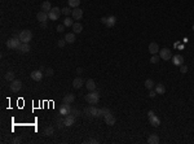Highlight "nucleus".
Wrapping results in <instances>:
<instances>
[{
	"mask_svg": "<svg viewBox=\"0 0 194 144\" xmlns=\"http://www.w3.org/2000/svg\"><path fill=\"white\" fill-rule=\"evenodd\" d=\"M85 101L88 103V104H97V103L100 101V92L99 91H89V93H87L85 95Z\"/></svg>",
	"mask_w": 194,
	"mask_h": 144,
	"instance_id": "obj_1",
	"label": "nucleus"
},
{
	"mask_svg": "<svg viewBox=\"0 0 194 144\" xmlns=\"http://www.w3.org/2000/svg\"><path fill=\"white\" fill-rule=\"evenodd\" d=\"M21 40H20V38H16V37H12V38H9L8 40H7V47L9 48V49H18V47L21 45Z\"/></svg>",
	"mask_w": 194,
	"mask_h": 144,
	"instance_id": "obj_2",
	"label": "nucleus"
},
{
	"mask_svg": "<svg viewBox=\"0 0 194 144\" xmlns=\"http://www.w3.org/2000/svg\"><path fill=\"white\" fill-rule=\"evenodd\" d=\"M18 38H20V40L22 43H28L32 39V33H31L30 30H22L20 34H18Z\"/></svg>",
	"mask_w": 194,
	"mask_h": 144,
	"instance_id": "obj_3",
	"label": "nucleus"
},
{
	"mask_svg": "<svg viewBox=\"0 0 194 144\" xmlns=\"http://www.w3.org/2000/svg\"><path fill=\"white\" fill-rule=\"evenodd\" d=\"M21 88H22V82L20 79H14L13 82L9 83V90L13 93H17L18 91H21Z\"/></svg>",
	"mask_w": 194,
	"mask_h": 144,
	"instance_id": "obj_4",
	"label": "nucleus"
},
{
	"mask_svg": "<svg viewBox=\"0 0 194 144\" xmlns=\"http://www.w3.org/2000/svg\"><path fill=\"white\" fill-rule=\"evenodd\" d=\"M62 13V9L57 8V7H53V8L51 9V12L48 13V16H49V20L52 21H57L60 18V16H61Z\"/></svg>",
	"mask_w": 194,
	"mask_h": 144,
	"instance_id": "obj_5",
	"label": "nucleus"
},
{
	"mask_svg": "<svg viewBox=\"0 0 194 144\" xmlns=\"http://www.w3.org/2000/svg\"><path fill=\"white\" fill-rule=\"evenodd\" d=\"M159 57L164 61H168L172 59V52L170 48H163V49H159Z\"/></svg>",
	"mask_w": 194,
	"mask_h": 144,
	"instance_id": "obj_6",
	"label": "nucleus"
},
{
	"mask_svg": "<svg viewBox=\"0 0 194 144\" xmlns=\"http://www.w3.org/2000/svg\"><path fill=\"white\" fill-rule=\"evenodd\" d=\"M84 113H87V114H89V116L97 118V117H100V109H97L95 105H92V107H89V108H85Z\"/></svg>",
	"mask_w": 194,
	"mask_h": 144,
	"instance_id": "obj_7",
	"label": "nucleus"
},
{
	"mask_svg": "<svg viewBox=\"0 0 194 144\" xmlns=\"http://www.w3.org/2000/svg\"><path fill=\"white\" fill-rule=\"evenodd\" d=\"M43 77H44V74H43V71L40 70H34L30 73V78L32 79V81H35V82H40L43 79Z\"/></svg>",
	"mask_w": 194,
	"mask_h": 144,
	"instance_id": "obj_8",
	"label": "nucleus"
},
{
	"mask_svg": "<svg viewBox=\"0 0 194 144\" xmlns=\"http://www.w3.org/2000/svg\"><path fill=\"white\" fill-rule=\"evenodd\" d=\"M104 121H105V123L109 125V126H114L115 122H117V118H115V116L110 112V113H107L106 116H104Z\"/></svg>",
	"mask_w": 194,
	"mask_h": 144,
	"instance_id": "obj_9",
	"label": "nucleus"
},
{
	"mask_svg": "<svg viewBox=\"0 0 194 144\" xmlns=\"http://www.w3.org/2000/svg\"><path fill=\"white\" fill-rule=\"evenodd\" d=\"M75 119H76V117L74 116V114H68V116H65L64 117V123H65V126H73L74 123H75Z\"/></svg>",
	"mask_w": 194,
	"mask_h": 144,
	"instance_id": "obj_10",
	"label": "nucleus"
},
{
	"mask_svg": "<svg viewBox=\"0 0 194 144\" xmlns=\"http://www.w3.org/2000/svg\"><path fill=\"white\" fill-rule=\"evenodd\" d=\"M70 110H71V107L70 104H64L62 103V105L60 107V116H68V114H70Z\"/></svg>",
	"mask_w": 194,
	"mask_h": 144,
	"instance_id": "obj_11",
	"label": "nucleus"
},
{
	"mask_svg": "<svg viewBox=\"0 0 194 144\" xmlns=\"http://www.w3.org/2000/svg\"><path fill=\"white\" fill-rule=\"evenodd\" d=\"M71 17L74 18V20L79 21V20H82L83 17V11L80 8H74L73 12H71Z\"/></svg>",
	"mask_w": 194,
	"mask_h": 144,
	"instance_id": "obj_12",
	"label": "nucleus"
},
{
	"mask_svg": "<svg viewBox=\"0 0 194 144\" xmlns=\"http://www.w3.org/2000/svg\"><path fill=\"white\" fill-rule=\"evenodd\" d=\"M171 60H172V62H173V65H176V66H181L184 64V57L181 56V55H173Z\"/></svg>",
	"mask_w": 194,
	"mask_h": 144,
	"instance_id": "obj_13",
	"label": "nucleus"
},
{
	"mask_svg": "<svg viewBox=\"0 0 194 144\" xmlns=\"http://www.w3.org/2000/svg\"><path fill=\"white\" fill-rule=\"evenodd\" d=\"M48 18H49V16H48V13L44 11H40L39 13L36 14V20L39 21V22H47Z\"/></svg>",
	"mask_w": 194,
	"mask_h": 144,
	"instance_id": "obj_14",
	"label": "nucleus"
},
{
	"mask_svg": "<svg viewBox=\"0 0 194 144\" xmlns=\"http://www.w3.org/2000/svg\"><path fill=\"white\" fill-rule=\"evenodd\" d=\"M74 101H75V95H74V93H68V95L62 99L64 104H73Z\"/></svg>",
	"mask_w": 194,
	"mask_h": 144,
	"instance_id": "obj_15",
	"label": "nucleus"
},
{
	"mask_svg": "<svg viewBox=\"0 0 194 144\" xmlns=\"http://www.w3.org/2000/svg\"><path fill=\"white\" fill-rule=\"evenodd\" d=\"M149 52H150L152 55L159 53V45H158L155 42H152V43L149 44Z\"/></svg>",
	"mask_w": 194,
	"mask_h": 144,
	"instance_id": "obj_16",
	"label": "nucleus"
},
{
	"mask_svg": "<svg viewBox=\"0 0 194 144\" xmlns=\"http://www.w3.org/2000/svg\"><path fill=\"white\" fill-rule=\"evenodd\" d=\"M83 83H84V81H83L80 77H76V78L73 81V87L76 88V90H78V88H82Z\"/></svg>",
	"mask_w": 194,
	"mask_h": 144,
	"instance_id": "obj_17",
	"label": "nucleus"
},
{
	"mask_svg": "<svg viewBox=\"0 0 194 144\" xmlns=\"http://www.w3.org/2000/svg\"><path fill=\"white\" fill-rule=\"evenodd\" d=\"M149 122H150V125H153L154 127H158L160 125V118L157 117L155 114H153L152 117H149Z\"/></svg>",
	"mask_w": 194,
	"mask_h": 144,
	"instance_id": "obj_18",
	"label": "nucleus"
},
{
	"mask_svg": "<svg viewBox=\"0 0 194 144\" xmlns=\"http://www.w3.org/2000/svg\"><path fill=\"white\" fill-rule=\"evenodd\" d=\"M17 51H20L21 53H27V52H30V44L28 43H21Z\"/></svg>",
	"mask_w": 194,
	"mask_h": 144,
	"instance_id": "obj_19",
	"label": "nucleus"
},
{
	"mask_svg": "<svg viewBox=\"0 0 194 144\" xmlns=\"http://www.w3.org/2000/svg\"><path fill=\"white\" fill-rule=\"evenodd\" d=\"M71 27H73V31L75 34H80L83 31V25L80 22H74V25L71 26Z\"/></svg>",
	"mask_w": 194,
	"mask_h": 144,
	"instance_id": "obj_20",
	"label": "nucleus"
},
{
	"mask_svg": "<svg viewBox=\"0 0 194 144\" xmlns=\"http://www.w3.org/2000/svg\"><path fill=\"white\" fill-rule=\"evenodd\" d=\"M115 23H117L115 16H109V17H107V20H106V23H105V26H106V27H113V26L115 25Z\"/></svg>",
	"mask_w": 194,
	"mask_h": 144,
	"instance_id": "obj_21",
	"label": "nucleus"
},
{
	"mask_svg": "<svg viewBox=\"0 0 194 144\" xmlns=\"http://www.w3.org/2000/svg\"><path fill=\"white\" fill-rule=\"evenodd\" d=\"M65 40H66V43H74L76 40V37H75V33H68V34L65 35Z\"/></svg>",
	"mask_w": 194,
	"mask_h": 144,
	"instance_id": "obj_22",
	"label": "nucleus"
},
{
	"mask_svg": "<svg viewBox=\"0 0 194 144\" xmlns=\"http://www.w3.org/2000/svg\"><path fill=\"white\" fill-rule=\"evenodd\" d=\"M40 8H42V11H44V12H47V13H49V12H51V9H52V5H51V3H49L48 0H45V1H43V3H42Z\"/></svg>",
	"mask_w": 194,
	"mask_h": 144,
	"instance_id": "obj_23",
	"label": "nucleus"
},
{
	"mask_svg": "<svg viewBox=\"0 0 194 144\" xmlns=\"http://www.w3.org/2000/svg\"><path fill=\"white\" fill-rule=\"evenodd\" d=\"M85 87H87L88 91H95L96 90V82L93 79H88L87 82H85Z\"/></svg>",
	"mask_w": 194,
	"mask_h": 144,
	"instance_id": "obj_24",
	"label": "nucleus"
},
{
	"mask_svg": "<svg viewBox=\"0 0 194 144\" xmlns=\"http://www.w3.org/2000/svg\"><path fill=\"white\" fill-rule=\"evenodd\" d=\"M4 78H5V81H8V82H13L14 79H16V74H14V71L9 70V71H7L5 73Z\"/></svg>",
	"mask_w": 194,
	"mask_h": 144,
	"instance_id": "obj_25",
	"label": "nucleus"
},
{
	"mask_svg": "<svg viewBox=\"0 0 194 144\" xmlns=\"http://www.w3.org/2000/svg\"><path fill=\"white\" fill-rule=\"evenodd\" d=\"M155 92L159 93V95H163V93L166 92V87H164L163 83H158V85H155Z\"/></svg>",
	"mask_w": 194,
	"mask_h": 144,
	"instance_id": "obj_26",
	"label": "nucleus"
},
{
	"mask_svg": "<svg viewBox=\"0 0 194 144\" xmlns=\"http://www.w3.org/2000/svg\"><path fill=\"white\" fill-rule=\"evenodd\" d=\"M148 143L149 144H158L159 143V136H158L157 134H152V135L149 136V139H148Z\"/></svg>",
	"mask_w": 194,
	"mask_h": 144,
	"instance_id": "obj_27",
	"label": "nucleus"
},
{
	"mask_svg": "<svg viewBox=\"0 0 194 144\" xmlns=\"http://www.w3.org/2000/svg\"><path fill=\"white\" fill-rule=\"evenodd\" d=\"M53 133H54L53 126H47L44 130H43V134H44L45 136H52L53 135Z\"/></svg>",
	"mask_w": 194,
	"mask_h": 144,
	"instance_id": "obj_28",
	"label": "nucleus"
},
{
	"mask_svg": "<svg viewBox=\"0 0 194 144\" xmlns=\"http://www.w3.org/2000/svg\"><path fill=\"white\" fill-rule=\"evenodd\" d=\"M64 25L66 26V27H70V26H73V25H74V18H70V17L68 16V17L64 20Z\"/></svg>",
	"mask_w": 194,
	"mask_h": 144,
	"instance_id": "obj_29",
	"label": "nucleus"
},
{
	"mask_svg": "<svg viewBox=\"0 0 194 144\" xmlns=\"http://www.w3.org/2000/svg\"><path fill=\"white\" fill-rule=\"evenodd\" d=\"M80 5V0H69V7L70 8H78Z\"/></svg>",
	"mask_w": 194,
	"mask_h": 144,
	"instance_id": "obj_30",
	"label": "nucleus"
},
{
	"mask_svg": "<svg viewBox=\"0 0 194 144\" xmlns=\"http://www.w3.org/2000/svg\"><path fill=\"white\" fill-rule=\"evenodd\" d=\"M154 82H153V79H146L145 81V87L148 88V90H153V87H154Z\"/></svg>",
	"mask_w": 194,
	"mask_h": 144,
	"instance_id": "obj_31",
	"label": "nucleus"
},
{
	"mask_svg": "<svg viewBox=\"0 0 194 144\" xmlns=\"http://www.w3.org/2000/svg\"><path fill=\"white\" fill-rule=\"evenodd\" d=\"M160 60V57L158 56V55H152V59H150V62L152 64H158Z\"/></svg>",
	"mask_w": 194,
	"mask_h": 144,
	"instance_id": "obj_32",
	"label": "nucleus"
},
{
	"mask_svg": "<svg viewBox=\"0 0 194 144\" xmlns=\"http://www.w3.org/2000/svg\"><path fill=\"white\" fill-rule=\"evenodd\" d=\"M107 113H110L109 108H101V109H100V117H101V116H106Z\"/></svg>",
	"mask_w": 194,
	"mask_h": 144,
	"instance_id": "obj_33",
	"label": "nucleus"
},
{
	"mask_svg": "<svg viewBox=\"0 0 194 144\" xmlns=\"http://www.w3.org/2000/svg\"><path fill=\"white\" fill-rule=\"evenodd\" d=\"M71 12L73 11H70V7H65V8H62V13H64L65 16H70Z\"/></svg>",
	"mask_w": 194,
	"mask_h": 144,
	"instance_id": "obj_34",
	"label": "nucleus"
},
{
	"mask_svg": "<svg viewBox=\"0 0 194 144\" xmlns=\"http://www.w3.org/2000/svg\"><path fill=\"white\" fill-rule=\"evenodd\" d=\"M45 74H47L48 77H52L54 74V71H53V69L52 68H48V69H45Z\"/></svg>",
	"mask_w": 194,
	"mask_h": 144,
	"instance_id": "obj_35",
	"label": "nucleus"
},
{
	"mask_svg": "<svg viewBox=\"0 0 194 144\" xmlns=\"http://www.w3.org/2000/svg\"><path fill=\"white\" fill-rule=\"evenodd\" d=\"M65 44H66V40H65V39H60L58 42H57V45H58L60 48L65 47Z\"/></svg>",
	"mask_w": 194,
	"mask_h": 144,
	"instance_id": "obj_36",
	"label": "nucleus"
},
{
	"mask_svg": "<svg viewBox=\"0 0 194 144\" xmlns=\"http://www.w3.org/2000/svg\"><path fill=\"white\" fill-rule=\"evenodd\" d=\"M84 143H91V144H99V140H97V139H93V138H91V139H88V140H85Z\"/></svg>",
	"mask_w": 194,
	"mask_h": 144,
	"instance_id": "obj_37",
	"label": "nucleus"
},
{
	"mask_svg": "<svg viewBox=\"0 0 194 144\" xmlns=\"http://www.w3.org/2000/svg\"><path fill=\"white\" fill-rule=\"evenodd\" d=\"M186 71H188V66H186V65H181L180 66V73L181 74H185Z\"/></svg>",
	"mask_w": 194,
	"mask_h": 144,
	"instance_id": "obj_38",
	"label": "nucleus"
},
{
	"mask_svg": "<svg viewBox=\"0 0 194 144\" xmlns=\"http://www.w3.org/2000/svg\"><path fill=\"white\" fill-rule=\"evenodd\" d=\"M70 114H74V116H79V114H80V113H79V110L78 109H74V108H71V110H70Z\"/></svg>",
	"mask_w": 194,
	"mask_h": 144,
	"instance_id": "obj_39",
	"label": "nucleus"
},
{
	"mask_svg": "<svg viewBox=\"0 0 194 144\" xmlns=\"http://www.w3.org/2000/svg\"><path fill=\"white\" fill-rule=\"evenodd\" d=\"M65 27H66V26H65L64 23H62V25H58L57 26V31H58V33H62V31L65 30Z\"/></svg>",
	"mask_w": 194,
	"mask_h": 144,
	"instance_id": "obj_40",
	"label": "nucleus"
},
{
	"mask_svg": "<svg viewBox=\"0 0 194 144\" xmlns=\"http://www.w3.org/2000/svg\"><path fill=\"white\" fill-rule=\"evenodd\" d=\"M12 143H13V144H17V143H21V138H20V136H17V138H14V139H12Z\"/></svg>",
	"mask_w": 194,
	"mask_h": 144,
	"instance_id": "obj_41",
	"label": "nucleus"
},
{
	"mask_svg": "<svg viewBox=\"0 0 194 144\" xmlns=\"http://www.w3.org/2000/svg\"><path fill=\"white\" fill-rule=\"evenodd\" d=\"M155 95H158V93L155 92V90H154V91L150 90V92H149V97H155Z\"/></svg>",
	"mask_w": 194,
	"mask_h": 144,
	"instance_id": "obj_42",
	"label": "nucleus"
},
{
	"mask_svg": "<svg viewBox=\"0 0 194 144\" xmlns=\"http://www.w3.org/2000/svg\"><path fill=\"white\" fill-rule=\"evenodd\" d=\"M106 20H107V17H102L101 18V23H104L105 25V23H106Z\"/></svg>",
	"mask_w": 194,
	"mask_h": 144,
	"instance_id": "obj_43",
	"label": "nucleus"
},
{
	"mask_svg": "<svg viewBox=\"0 0 194 144\" xmlns=\"http://www.w3.org/2000/svg\"><path fill=\"white\" fill-rule=\"evenodd\" d=\"M153 114H154V112H153V110H149V112H148V117H152Z\"/></svg>",
	"mask_w": 194,
	"mask_h": 144,
	"instance_id": "obj_44",
	"label": "nucleus"
},
{
	"mask_svg": "<svg viewBox=\"0 0 194 144\" xmlns=\"http://www.w3.org/2000/svg\"><path fill=\"white\" fill-rule=\"evenodd\" d=\"M82 71H83V69H82V68H78V69H76V73H78V74H80Z\"/></svg>",
	"mask_w": 194,
	"mask_h": 144,
	"instance_id": "obj_45",
	"label": "nucleus"
},
{
	"mask_svg": "<svg viewBox=\"0 0 194 144\" xmlns=\"http://www.w3.org/2000/svg\"><path fill=\"white\" fill-rule=\"evenodd\" d=\"M40 26H42V29H45V27H47V23H45V22H42V25H40Z\"/></svg>",
	"mask_w": 194,
	"mask_h": 144,
	"instance_id": "obj_46",
	"label": "nucleus"
},
{
	"mask_svg": "<svg viewBox=\"0 0 194 144\" xmlns=\"http://www.w3.org/2000/svg\"><path fill=\"white\" fill-rule=\"evenodd\" d=\"M191 29H193V31H194V25H193V27H191Z\"/></svg>",
	"mask_w": 194,
	"mask_h": 144,
	"instance_id": "obj_47",
	"label": "nucleus"
}]
</instances>
